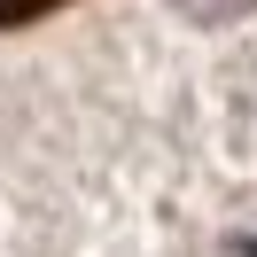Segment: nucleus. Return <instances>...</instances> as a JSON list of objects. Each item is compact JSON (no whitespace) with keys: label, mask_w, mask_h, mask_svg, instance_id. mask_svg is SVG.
<instances>
[{"label":"nucleus","mask_w":257,"mask_h":257,"mask_svg":"<svg viewBox=\"0 0 257 257\" xmlns=\"http://www.w3.org/2000/svg\"><path fill=\"white\" fill-rule=\"evenodd\" d=\"M47 8H63V0H0V32H16V24L47 16Z\"/></svg>","instance_id":"1"}]
</instances>
